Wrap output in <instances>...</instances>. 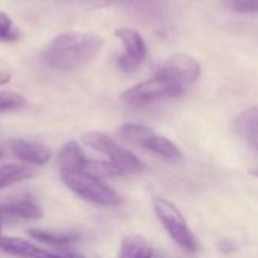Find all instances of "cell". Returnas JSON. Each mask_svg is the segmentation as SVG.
I'll list each match as a JSON object with an SVG mask.
<instances>
[{
	"mask_svg": "<svg viewBox=\"0 0 258 258\" xmlns=\"http://www.w3.org/2000/svg\"><path fill=\"white\" fill-rule=\"evenodd\" d=\"M104 41L101 36L88 32H65L57 35L44 50V62L57 71H73L94 60Z\"/></svg>",
	"mask_w": 258,
	"mask_h": 258,
	"instance_id": "1",
	"label": "cell"
},
{
	"mask_svg": "<svg viewBox=\"0 0 258 258\" xmlns=\"http://www.w3.org/2000/svg\"><path fill=\"white\" fill-rule=\"evenodd\" d=\"M62 183L74 192L82 200L100 206V207H116L122 204V197L109 187L103 180L92 175L79 172V174H60Z\"/></svg>",
	"mask_w": 258,
	"mask_h": 258,
	"instance_id": "2",
	"label": "cell"
},
{
	"mask_svg": "<svg viewBox=\"0 0 258 258\" xmlns=\"http://www.w3.org/2000/svg\"><path fill=\"white\" fill-rule=\"evenodd\" d=\"M186 89L180 86L177 82H174L172 79L160 73H156L154 77L128 88L125 92H122L121 98L125 104L132 107H144L159 100L178 97Z\"/></svg>",
	"mask_w": 258,
	"mask_h": 258,
	"instance_id": "3",
	"label": "cell"
},
{
	"mask_svg": "<svg viewBox=\"0 0 258 258\" xmlns=\"http://www.w3.org/2000/svg\"><path fill=\"white\" fill-rule=\"evenodd\" d=\"M86 147L107 156L109 162L116 165L124 174H141L145 165L132 151L122 148L113 138L101 132H88L82 136Z\"/></svg>",
	"mask_w": 258,
	"mask_h": 258,
	"instance_id": "4",
	"label": "cell"
},
{
	"mask_svg": "<svg viewBox=\"0 0 258 258\" xmlns=\"http://www.w3.org/2000/svg\"><path fill=\"white\" fill-rule=\"evenodd\" d=\"M153 207H154L156 216L165 227L166 233L180 248L190 251V252L198 249L197 239H195L192 230L189 228L184 216L171 201L156 197L153 200Z\"/></svg>",
	"mask_w": 258,
	"mask_h": 258,
	"instance_id": "5",
	"label": "cell"
},
{
	"mask_svg": "<svg viewBox=\"0 0 258 258\" xmlns=\"http://www.w3.org/2000/svg\"><path fill=\"white\" fill-rule=\"evenodd\" d=\"M116 38L122 42L124 53L118 57V67L124 73H132L145 60L148 48L144 38L133 29L121 27L115 32Z\"/></svg>",
	"mask_w": 258,
	"mask_h": 258,
	"instance_id": "6",
	"label": "cell"
},
{
	"mask_svg": "<svg viewBox=\"0 0 258 258\" xmlns=\"http://www.w3.org/2000/svg\"><path fill=\"white\" fill-rule=\"evenodd\" d=\"M157 73L172 79L180 86L187 89L200 77L201 65L194 56L187 53H175L160 65Z\"/></svg>",
	"mask_w": 258,
	"mask_h": 258,
	"instance_id": "7",
	"label": "cell"
},
{
	"mask_svg": "<svg viewBox=\"0 0 258 258\" xmlns=\"http://www.w3.org/2000/svg\"><path fill=\"white\" fill-rule=\"evenodd\" d=\"M12 154L20 160L27 165H35V166H42L51 159V150L36 144V142H29L23 139H14L9 142Z\"/></svg>",
	"mask_w": 258,
	"mask_h": 258,
	"instance_id": "8",
	"label": "cell"
},
{
	"mask_svg": "<svg viewBox=\"0 0 258 258\" xmlns=\"http://www.w3.org/2000/svg\"><path fill=\"white\" fill-rule=\"evenodd\" d=\"M113 2L132 14H135L138 18H142L145 21H156L163 18L166 5L163 0H109Z\"/></svg>",
	"mask_w": 258,
	"mask_h": 258,
	"instance_id": "9",
	"label": "cell"
},
{
	"mask_svg": "<svg viewBox=\"0 0 258 258\" xmlns=\"http://www.w3.org/2000/svg\"><path fill=\"white\" fill-rule=\"evenodd\" d=\"M234 133L258 150V104L240 112L233 121Z\"/></svg>",
	"mask_w": 258,
	"mask_h": 258,
	"instance_id": "10",
	"label": "cell"
},
{
	"mask_svg": "<svg viewBox=\"0 0 258 258\" xmlns=\"http://www.w3.org/2000/svg\"><path fill=\"white\" fill-rule=\"evenodd\" d=\"M60 174H79L83 169L86 157L76 141H68L62 145L57 154Z\"/></svg>",
	"mask_w": 258,
	"mask_h": 258,
	"instance_id": "11",
	"label": "cell"
},
{
	"mask_svg": "<svg viewBox=\"0 0 258 258\" xmlns=\"http://www.w3.org/2000/svg\"><path fill=\"white\" fill-rule=\"evenodd\" d=\"M0 218L3 219H41L42 209L30 200H18L0 206Z\"/></svg>",
	"mask_w": 258,
	"mask_h": 258,
	"instance_id": "12",
	"label": "cell"
},
{
	"mask_svg": "<svg viewBox=\"0 0 258 258\" xmlns=\"http://www.w3.org/2000/svg\"><path fill=\"white\" fill-rule=\"evenodd\" d=\"M153 246L145 237L130 234L122 239L118 258H153Z\"/></svg>",
	"mask_w": 258,
	"mask_h": 258,
	"instance_id": "13",
	"label": "cell"
},
{
	"mask_svg": "<svg viewBox=\"0 0 258 258\" xmlns=\"http://www.w3.org/2000/svg\"><path fill=\"white\" fill-rule=\"evenodd\" d=\"M118 135L133 144V145H138L141 148H148L150 142L153 141V138L157 135L153 128L147 127V125H142V124H133V122H128V124H124L119 127L118 130Z\"/></svg>",
	"mask_w": 258,
	"mask_h": 258,
	"instance_id": "14",
	"label": "cell"
},
{
	"mask_svg": "<svg viewBox=\"0 0 258 258\" xmlns=\"http://www.w3.org/2000/svg\"><path fill=\"white\" fill-rule=\"evenodd\" d=\"M35 175H36L35 169L26 165H15V163L0 165V189L33 178Z\"/></svg>",
	"mask_w": 258,
	"mask_h": 258,
	"instance_id": "15",
	"label": "cell"
},
{
	"mask_svg": "<svg viewBox=\"0 0 258 258\" xmlns=\"http://www.w3.org/2000/svg\"><path fill=\"white\" fill-rule=\"evenodd\" d=\"M0 251L20 258H33L36 246L20 237H6L0 236Z\"/></svg>",
	"mask_w": 258,
	"mask_h": 258,
	"instance_id": "16",
	"label": "cell"
},
{
	"mask_svg": "<svg viewBox=\"0 0 258 258\" xmlns=\"http://www.w3.org/2000/svg\"><path fill=\"white\" fill-rule=\"evenodd\" d=\"M30 237H33L35 240L50 245V246H68L76 243L77 240H80V236L77 234H67V233H51V231H45V230H29Z\"/></svg>",
	"mask_w": 258,
	"mask_h": 258,
	"instance_id": "17",
	"label": "cell"
},
{
	"mask_svg": "<svg viewBox=\"0 0 258 258\" xmlns=\"http://www.w3.org/2000/svg\"><path fill=\"white\" fill-rule=\"evenodd\" d=\"M83 174L92 175L95 178H104V177H119L124 175V172L113 165L112 162H104V160H86L82 169Z\"/></svg>",
	"mask_w": 258,
	"mask_h": 258,
	"instance_id": "18",
	"label": "cell"
},
{
	"mask_svg": "<svg viewBox=\"0 0 258 258\" xmlns=\"http://www.w3.org/2000/svg\"><path fill=\"white\" fill-rule=\"evenodd\" d=\"M27 104L26 97L14 91H0V112L21 109Z\"/></svg>",
	"mask_w": 258,
	"mask_h": 258,
	"instance_id": "19",
	"label": "cell"
},
{
	"mask_svg": "<svg viewBox=\"0 0 258 258\" xmlns=\"http://www.w3.org/2000/svg\"><path fill=\"white\" fill-rule=\"evenodd\" d=\"M21 38L20 30L14 26L11 17L0 11V42H15Z\"/></svg>",
	"mask_w": 258,
	"mask_h": 258,
	"instance_id": "20",
	"label": "cell"
},
{
	"mask_svg": "<svg viewBox=\"0 0 258 258\" xmlns=\"http://www.w3.org/2000/svg\"><path fill=\"white\" fill-rule=\"evenodd\" d=\"M222 5L237 14H258V0H221Z\"/></svg>",
	"mask_w": 258,
	"mask_h": 258,
	"instance_id": "21",
	"label": "cell"
},
{
	"mask_svg": "<svg viewBox=\"0 0 258 258\" xmlns=\"http://www.w3.org/2000/svg\"><path fill=\"white\" fill-rule=\"evenodd\" d=\"M33 258H60V257H57V255H54V254H51V252L45 251V249L36 248V252H35Z\"/></svg>",
	"mask_w": 258,
	"mask_h": 258,
	"instance_id": "22",
	"label": "cell"
},
{
	"mask_svg": "<svg viewBox=\"0 0 258 258\" xmlns=\"http://www.w3.org/2000/svg\"><path fill=\"white\" fill-rule=\"evenodd\" d=\"M11 80V74L5 70H0V85H5Z\"/></svg>",
	"mask_w": 258,
	"mask_h": 258,
	"instance_id": "23",
	"label": "cell"
},
{
	"mask_svg": "<svg viewBox=\"0 0 258 258\" xmlns=\"http://www.w3.org/2000/svg\"><path fill=\"white\" fill-rule=\"evenodd\" d=\"M249 174H251L252 177L258 178V168H252V169H249Z\"/></svg>",
	"mask_w": 258,
	"mask_h": 258,
	"instance_id": "24",
	"label": "cell"
},
{
	"mask_svg": "<svg viewBox=\"0 0 258 258\" xmlns=\"http://www.w3.org/2000/svg\"><path fill=\"white\" fill-rule=\"evenodd\" d=\"M67 258H88V257H85V255H80V254H74V252H73V254H68V255H67Z\"/></svg>",
	"mask_w": 258,
	"mask_h": 258,
	"instance_id": "25",
	"label": "cell"
},
{
	"mask_svg": "<svg viewBox=\"0 0 258 258\" xmlns=\"http://www.w3.org/2000/svg\"><path fill=\"white\" fill-rule=\"evenodd\" d=\"M2 157H3V150L0 148V159H2Z\"/></svg>",
	"mask_w": 258,
	"mask_h": 258,
	"instance_id": "26",
	"label": "cell"
},
{
	"mask_svg": "<svg viewBox=\"0 0 258 258\" xmlns=\"http://www.w3.org/2000/svg\"><path fill=\"white\" fill-rule=\"evenodd\" d=\"M0 234H2V224H0Z\"/></svg>",
	"mask_w": 258,
	"mask_h": 258,
	"instance_id": "27",
	"label": "cell"
}]
</instances>
